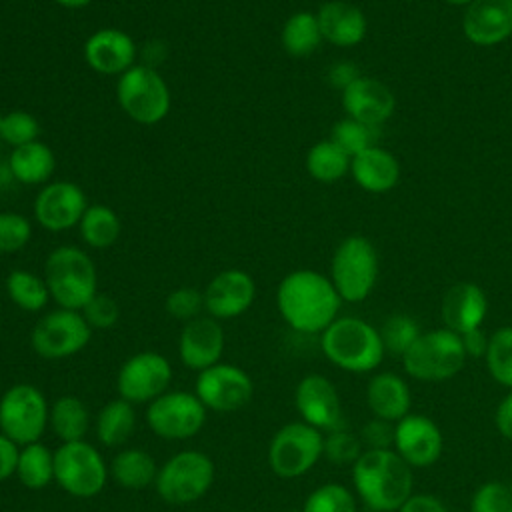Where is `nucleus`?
<instances>
[{"instance_id":"nucleus-1","label":"nucleus","mask_w":512,"mask_h":512,"mask_svg":"<svg viewBox=\"0 0 512 512\" xmlns=\"http://www.w3.org/2000/svg\"><path fill=\"white\" fill-rule=\"evenodd\" d=\"M340 304L342 298L332 280L316 270H294L276 290L282 320L302 334H322L338 318Z\"/></svg>"},{"instance_id":"nucleus-2","label":"nucleus","mask_w":512,"mask_h":512,"mask_svg":"<svg viewBox=\"0 0 512 512\" xmlns=\"http://www.w3.org/2000/svg\"><path fill=\"white\" fill-rule=\"evenodd\" d=\"M412 472L394 450H364L352 464L354 492L368 510L398 512L414 494Z\"/></svg>"},{"instance_id":"nucleus-3","label":"nucleus","mask_w":512,"mask_h":512,"mask_svg":"<svg viewBox=\"0 0 512 512\" xmlns=\"http://www.w3.org/2000/svg\"><path fill=\"white\" fill-rule=\"evenodd\" d=\"M320 348L334 366L352 374L376 370L386 354L378 328L354 316L336 318L320 334Z\"/></svg>"},{"instance_id":"nucleus-4","label":"nucleus","mask_w":512,"mask_h":512,"mask_svg":"<svg viewBox=\"0 0 512 512\" xmlns=\"http://www.w3.org/2000/svg\"><path fill=\"white\" fill-rule=\"evenodd\" d=\"M44 280L58 308L82 310L98 292V274L88 252L76 246H58L44 264Z\"/></svg>"},{"instance_id":"nucleus-5","label":"nucleus","mask_w":512,"mask_h":512,"mask_svg":"<svg viewBox=\"0 0 512 512\" xmlns=\"http://www.w3.org/2000/svg\"><path fill=\"white\" fill-rule=\"evenodd\" d=\"M400 360L410 378L420 382H444L464 368L468 356L456 332L436 328L422 332Z\"/></svg>"},{"instance_id":"nucleus-6","label":"nucleus","mask_w":512,"mask_h":512,"mask_svg":"<svg viewBox=\"0 0 512 512\" xmlns=\"http://www.w3.org/2000/svg\"><path fill=\"white\" fill-rule=\"evenodd\" d=\"M330 280L342 302H362L378 280V254L364 236L344 238L332 254Z\"/></svg>"},{"instance_id":"nucleus-7","label":"nucleus","mask_w":512,"mask_h":512,"mask_svg":"<svg viewBox=\"0 0 512 512\" xmlns=\"http://www.w3.org/2000/svg\"><path fill=\"white\" fill-rule=\"evenodd\" d=\"M116 98L120 108L142 126L158 124L170 112V88L162 74L146 64H134L118 76Z\"/></svg>"},{"instance_id":"nucleus-8","label":"nucleus","mask_w":512,"mask_h":512,"mask_svg":"<svg viewBox=\"0 0 512 512\" xmlns=\"http://www.w3.org/2000/svg\"><path fill=\"white\" fill-rule=\"evenodd\" d=\"M214 472L210 456L198 450H182L158 468L154 488L164 502L190 504L210 490Z\"/></svg>"},{"instance_id":"nucleus-9","label":"nucleus","mask_w":512,"mask_h":512,"mask_svg":"<svg viewBox=\"0 0 512 512\" xmlns=\"http://www.w3.org/2000/svg\"><path fill=\"white\" fill-rule=\"evenodd\" d=\"M54 480L74 498H92L108 480V466L86 440L62 442L54 452Z\"/></svg>"},{"instance_id":"nucleus-10","label":"nucleus","mask_w":512,"mask_h":512,"mask_svg":"<svg viewBox=\"0 0 512 512\" xmlns=\"http://www.w3.org/2000/svg\"><path fill=\"white\" fill-rule=\"evenodd\" d=\"M324 456V432L306 424H284L270 440L268 464L280 478H298Z\"/></svg>"},{"instance_id":"nucleus-11","label":"nucleus","mask_w":512,"mask_h":512,"mask_svg":"<svg viewBox=\"0 0 512 512\" xmlns=\"http://www.w3.org/2000/svg\"><path fill=\"white\" fill-rule=\"evenodd\" d=\"M48 416L50 406L34 384H14L0 398V432L18 446L38 442Z\"/></svg>"},{"instance_id":"nucleus-12","label":"nucleus","mask_w":512,"mask_h":512,"mask_svg":"<svg viewBox=\"0 0 512 512\" xmlns=\"http://www.w3.org/2000/svg\"><path fill=\"white\" fill-rule=\"evenodd\" d=\"M92 336V328L80 310L56 308L46 312L32 328L30 346L46 360H60L78 354Z\"/></svg>"},{"instance_id":"nucleus-13","label":"nucleus","mask_w":512,"mask_h":512,"mask_svg":"<svg viewBox=\"0 0 512 512\" xmlns=\"http://www.w3.org/2000/svg\"><path fill=\"white\" fill-rule=\"evenodd\" d=\"M146 422L164 440H186L202 430L206 408L194 392H164L148 404Z\"/></svg>"},{"instance_id":"nucleus-14","label":"nucleus","mask_w":512,"mask_h":512,"mask_svg":"<svg viewBox=\"0 0 512 512\" xmlns=\"http://www.w3.org/2000/svg\"><path fill=\"white\" fill-rule=\"evenodd\" d=\"M172 380L170 362L158 352H138L130 356L116 378V388L120 398L132 404L152 402L160 394L168 392Z\"/></svg>"},{"instance_id":"nucleus-15","label":"nucleus","mask_w":512,"mask_h":512,"mask_svg":"<svg viewBox=\"0 0 512 512\" xmlns=\"http://www.w3.org/2000/svg\"><path fill=\"white\" fill-rule=\"evenodd\" d=\"M254 384L250 376L234 364L218 362L198 372L194 394L206 410L232 412L242 408L252 398Z\"/></svg>"},{"instance_id":"nucleus-16","label":"nucleus","mask_w":512,"mask_h":512,"mask_svg":"<svg viewBox=\"0 0 512 512\" xmlns=\"http://www.w3.org/2000/svg\"><path fill=\"white\" fill-rule=\"evenodd\" d=\"M442 448V430L426 414L410 412L394 424V452L412 470H422L436 464L442 456Z\"/></svg>"},{"instance_id":"nucleus-17","label":"nucleus","mask_w":512,"mask_h":512,"mask_svg":"<svg viewBox=\"0 0 512 512\" xmlns=\"http://www.w3.org/2000/svg\"><path fill=\"white\" fill-rule=\"evenodd\" d=\"M86 208L88 200L84 190L68 180L44 184L32 206L36 222L50 232H62L78 226Z\"/></svg>"},{"instance_id":"nucleus-18","label":"nucleus","mask_w":512,"mask_h":512,"mask_svg":"<svg viewBox=\"0 0 512 512\" xmlns=\"http://www.w3.org/2000/svg\"><path fill=\"white\" fill-rule=\"evenodd\" d=\"M294 406L302 422L330 432L342 426V402L336 386L322 374L304 376L294 390Z\"/></svg>"},{"instance_id":"nucleus-19","label":"nucleus","mask_w":512,"mask_h":512,"mask_svg":"<svg viewBox=\"0 0 512 512\" xmlns=\"http://www.w3.org/2000/svg\"><path fill=\"white\" fill-rule=\"evenodd\" d=\"M254 296L256 284L248 272L222 270L204 288V310L216 320L236 318L252 306Z\"/></svg>"},{"instance_id":"nucleus-20","label":"nucleus","mask_w":512,"mask_h":512,"mask_svg":"<svg viewBox=\"0 0 512 512\" xmlns=\"http://www.w3.org/2000/svg\"><path fill=\"white\" fill-rule=\"evenodd\" d=\"M224 330L212 316H198L184 324L178 338V356L190 370L202 372L220 362Z\"/></svg>"},{"instance_id":"nucleus-21","label":"nucleus","mask_w":512,"mask_h":512,"mask_svg":"<svg viewBox=\"0 0 512 512\" xmlns=\"http://www.w3.org/2000/svg\"><path fill=\"white\" fill-rule=\"evenodd\" d=\"M462 32L476 46H496L512 36V0H474L462 16Z\"/></svg>"},{"instance_id":"nucleus-22","label":"nucleus","mask_w":512,"mask_h":512,"mask_svg":"<svg viewBox=\"0 0 512 512\" xmlns=\"http://www.w3.org/2000/svg\"><path fill=\"white\" fill-rule=\"evenodd\" d=\"M84 60L98 74L120 76L136 64V44L124 30L102 28L84 42Z\"/></svg>"},{"instance_id":"nucleus-23","label":"nucleus","mask_w":512,"mask_h":512,"mask_svg":"<svg viewBox=\"0 0 512 512\" xmlns=\"http://www.w3.org/2000/svg\"><path fill=\"white\" fill-rule=\"evenodd\" d=\"M342 106L348 118L378 128L394 114L396 100L384 82L360 76L342 90Z\"/></svg>"},{"instance_id":"nucleus-24","label":"nucleus","mask_w":512,"mask_h":512,"mask_svg":"<svg viewBox=\"0 0 512 512\" xmlns=\"http://www.w3.org/2000/svg\"><path fill=\"white\" fill-rule=\"evenodd\" d=\"M488 312V300L484 290L474 282L452 284L440 302V316L444 328L456 332L458 336L480 328Z\"/></svg>"},{"instance_id":"nucleus-25","label":"nucleus","mask_w":512,"mask_h":512,"mask_svg":"<svg viewBox=\"0 0 512 512\" xmlns=\"http://www.w3.org/2000/svg\"><path fill=\"white\" fill-rule=\"evenodd\" d=\"M322 40L338 46L350 48L364 40L368 32V22L364 12L346 0H328L316 12Z\"/></svg>"},{"instance_id":"nucleus-26","label":"nucleus","mask_w":512,"mask_h":512,"mask_svg":"<svg viewBox=\"0 0 512 512\" xmlns=\"http://www.w3.org/2000/svg\"><path fill=\"white\" fill-rule=\"evenodd\" d=\"M366 404L374 418L396 424L406 414H410V388L398 374L378 372L366 386Z\"/></svg>"},{"instance_id":"nucleus-27","label":"nucleus","mask_w":512,"mask_h":512,"mask_svg":"<svg viewBox=\"0 0 512 512\" xmlns=\"http://www.w3.org/2000/svg\"><path fill=\"white\" fill-rule=\"evenodd\" d=\"M350 172L356 184L366 192H388L400 180V164L394 154L380 146H372L350 162Z\"/></svg>"},{"instance_id":"nucleus-28","label":"nucleus","mask_w":512,"mask_h":512,"mask_svg":"<svg viewBox=\"0 0 512 512\" xmlns=\"http://www.w3.org/2000/svg\"><path fill=\"white\" fill-rule=\"evenodd\" d=\"M8 170L12 178L26 186L48 184L56 170V156L52 148L40 140L12 148L8 158Z\"/></svg>"},{"instance_id":"nucleus-29","label":"nucleus","mask_w":512,"mask_h":512,"mask_svg":"<svg viewBox=\"0 0 512 512\" xmlns=\"http://www.w3.org/2000/svg\"><path fill=\"white\" fill-rule=\"evenodd\" d=\"M110 476L116 480L118 486L128 490H142L150 484H154L158 466L152 454H148L142 448H126L120 450L108 468Z\"/></svg>"},{"instance_id":"nucleus-30","label":"nucleus","mask_w":512,"mask_h":512,"mask_svg":"<svg viewBox=\"0 0 512 512\" xmlns=\"http://www.w3.org/2000/svg\"><path fill=\"white\" fill-rule=\"evenodd\" d=\"M48 426L60 438V442H78L84 440L90 426V412L86 404L72 394L60 396L50 406Z\"/></svg>"},{"instance_id":"nucleus-31","label":"nucleus","mask_w":512,"mask_h":512,"mask_svg":"<svg viewBox=\"0 0 512 512\" xmlns=\"http://www.w3.org/2000/svg\"><path fill=\"white\" fill-rule=\"evenodd\" d=\"M136 426V414L134 404L118 398L108 402L104 408H100L96 416V438L102 446L114 448L124 444Z\"/></svg>"},{"instance_id":"nucleus-32","label":"nucleus","mask_w":512,"mask_h":512,"mask_svg":"<svg viewBox=\"0 0 512 512\" xmlns=\"http://www.w3.org/2000/svg\"><path fill=\"white\" fill-rule=\"evenodd\" d=\"M80 238L88 248L104 250L110 248L122 232L118 214L104 204H90L78 222Z\"/></svg>"},{"instance_id":"nucleus-33","label":"nucleus","mask_w":512,"mask_h":512,"mask_svg":"<svg viewBox=\"0 0 512 512\" xmlns=\"http://www.w3.org/2000/svg\"><path fill=\"white\" fill-rule=\"evenodd\" d=\"M280 42L286 54L294 58H306L314 54L322 42L318 18L312 12H294L282 26Z\"/></svg>"},{"instance_id":"nucleus-34","label":"nucleus","mask_w":512,"mask_h":512,"mask_svg":"<svg viewBox=\"0 0 512 512\" xmlns=\"http://www.w3.org/2000/svg\"><path fill=\"white\" fill-rule=\"evenodd\" d=\"M14 474L30 490L46 488L54 482V452L40 440L20 446Z\"/></svg>"},{"instance_id":"nucleus-35","label":"nucleus","mask_w":512,"mask_h":512,"mask_svg":"<svg viewBox=\"0 0 512 512\" xmlns=\"http://www.w3.org/2000/svg\"><path fill=\"white\" fill-rule=\"evenodd\" d=\"M352 158L332 140L316 142L306 154V170L318 182H336L350 170Z\"/></svg>"},{"instance_id":"nucleus-36","label":"nucleus","mask_w":512,"mask_h":512,"mask_svg":"<svg viewBox=\"0 0 512 512\" xmlns=\"http://www.w3.org/2000/svg\"><path fill=\"white\" fill-rule=\"evenodd\" d=\"M6 292L8 298L24 312H40L50 300L44 276L30 270H12L6 278Z\"/></svg>"},{"instance_id":"nucleus-37","label":"nucleus","mask_w":512,"mask_h":512,"mask_svg":"<svg viewBox=\"0 0 512 512\" xmlns=\"http://www.w3.org/2000/svg\"><path fill=\"white\" fill-rule=\"evenodd\" d=\"M382 344H384V352L396 358H402L408 348L416 342V338L422 334L418 322L402 312L390 314L382 326L378 328Z\"/></svg>"},{"instance_id":"nucleus-38","label":"nucleus","mask_w":512,"mask_h":512,"mask_svg":"<svg viewBox=\"0 0 512 512\" xmlns=\"http://www.w3.org/2000/svg\"><path fill=\"white\" fill-rule=\"evenodd\" d=\"M484 360L492 380L512 390V326H502L490 334Z\"/></svg>"},{"instance_id":"nucleus-39","label":"nucleus","mask_w":512,"mask_h":512,"mask_svg":"<svg viewBox=\"0 0 512 512\" xmlns=\"http://www.w3.org/2000/svg\"><path fill=\"white\" fill-rule=\"evenodd\" d=\"M330 140L338 144L350 158H354L360 152L376 146V128L346 116L332 126Z\"/></svg>"},{"instance_id":"nucleus-40","label":"nucleus","mask_w":512,"mask_h":512,"mask_svg":"<svg viewBox=\"0 0 512 512\" xmlns=\"http://www.w3.org/2000/svg\"><path fill=\"white\" fill-rule=\"evenodd\" d=\"M302 512H358L354 494L336 482L314 488L304 500Z\"/></svg>"},{"instance_id":"nucleus-41","label":"nucleus","mask_w":512,"mask_h":512,"mask_svg":"<svg viewBox=\"0 0 512 512\" xmlns=\"http://www.w3.org/2000/svg\"><path fill=\"white\" fill-rule=\"evenodd\" d=\"M38 134H40V122L34 114L24 110H12L4 114L2 126H0V138L12 148L38 140Z\"/></svg>"},{"instance_id":"nucleus-42","label":"nucleus","mask_w":512,"mask_h":512,"mask_svg":"<svg viewBox=\"0 0 512 512\" xmlns=\"http://www.w3.org/2000/svg\"><path fill=\"white\" fill-rule=\"evenodd\" d=\"M362 452L364 446L360 442V436L344 430L342 426L326 432L324 436V456L336 466H352Z\"/></svg>"},{"instance_id":"nucleus-43","label":"nucleus","mask_w":512,"mask_h":512,"mask_svg":"<svg viewBox=\"0 0 512 512\" xmlns=\"http://www.w3.org/2000/svg\"><path fill=\"white\" fill-rule=\"evenodd\" d=\"M32 238V224L20 212H0V254L20 252Z\"/></svg>"},{"instance_id":"nucleus-44","label":"nucleus","mask_w":512,"mask_h":512,"mask_svg":"<svg viewBox=\"0 0 512 512\" xmlns=\"http://www.w3.org/2000/svg\"><path fill=\"white\" fill-rule=\"evenodd\" d=\"M470 512H512L510 486L498 480L480 484L472 494Z\"/></svg>"},{"instance_id":"nucleus-45","label":"nucleus","mask_w":512,"mask_h":512,"mask_svg":"<svg viewBox=\"0 0 512 512\" xmlns=\"http://www.w3.org/2000/svg\"><path fill=\"white\" fill-rule=\"evenodd\" d=\"M202 308H204V292L192 286L176 288L166 298V312L176 320L190 322L200 316Z\"/></svg>"},{"instance_id":"nucleus-46","label":"nucleus","mask_w":512,"mask_h":512,"mask_svg":"<svg viewBox=\"0 0 512 512\" xmlns=\"http://www.w3.org/2000/svg\"><path fill=\"white\" fill-rule=\"evenodd\" d=\"M84 320L88 322V326L94 330H106L112 328L118 318H120V306L118 302L108 296V294H100L96 292V296L80 310Z\"/></svg>"},{"instance_id":"nucleus-47","label":"nucleus","mask_w":512,"mask_h":512,"mask_svg":"<svg viewBox=\"0 0 512 512\" xmlns=\"http://www.w3.org/2000/svg\"><path fill=\"white\" fill-rule=\"evenodd\" d=\"M360 442L364 450H394V424L374 418L360 430Z\"/></svg>"},{"instance_id":"nucleus-48","label":"nucleus","mask_w":512,"mask_h":512,"mask_svg":"<svg viewBox=\"0 0 512 512\" xmlns=\"http://www.w3.org/2000/svg\"><path fill=\"white\" fill-rule=\"evenodd\" d=\"M398 512H448L444 502L434 496V494H424V492H414L400 508Z\"/></svg>"},{"instance_id":"nucleus-49","label":"nucleus","mask_w":512,"mask_h":512,"mask_svg":"<svg viewBox=\"0 0 512 512\" xmlns=\"http://www.w3.org/2000/svg\"><path fill=\"white\" fill-rule=\"evenodd\" d=\"M18 452H20V446L0 432V482L8 480L16 472Z\"/></svg>"},{"instance_id":"nucleus-50","label":"nucleus","mask_w":512,"mask_h":512,"mask_svg":"<svg viewBox=\"0 0 512 512\" xmlns=\"http://www.w3.org/2000/svg\"><path fill=\"white\" fill-rule=\"evenodd\" d=\"M460 340H462V346H464V352L468 358H484L486 356L490 336L482 328H474V330L460 334Z\"/></svg>"},{"instance_id":"nucleus-51","label":"nucleus","mask_w":512,"mask_h":512,"mask_svg":"<svg viewBox=\"0 0 512 512\" xmlns=\"http://www.w3.org/2000/svg\"><path fill=\"white\" fill-rule=\"evenodd\" d=\"M360 78V70L356 64L352 62H336L330 70H328V82L338 88V90H344L348 88L354 80Z\"/></svg>"},{"instance_id":"nucleus-52","label":"nucleus","mask_w":512,"mask_h":512,"mask_svg":"<svg viewBox=\"0 0 512 512\" xmlns=\"http://www.w3.org/2000/svg\"><path fill=\"white\" fill-rule=\"evenodd\" d=\"M494 424H496V430L500 432L502 438L512 440V390H508V394L496 406Z\"/></svg>"},{"instance_id":"nucleus-53","label":"nucleus","mask_w":512,"mask_h":512,"mask_svg":"<svg viewBox=\"0 0 512 512\" xmlns=\"http://www.w3.org/2000/svg\"><path fill=\"white\" fill-rule=\"evenodd\" d=\"M56 4H60L62 8H84L88 6L92 0H54Z\"/></svg>"},{"instance_id":"nucleus-54","label":"nucleus","mask_w":512,"mask_h":512,"mask_svg":"<svg viewBox=\"0 0 512 512\" xmlns=\"http://www.w3.org/2000/svg\"><path fill=\"white\" fill-rule=\"evenodd\" d=\"M446 2H450V4H456V6H468V4H472L474 0H446Z\"/></svg>"},{"instance_id":"nucleus-55","label":"nucleus","mask_w":512,"mask_h":512,"mask_svg":"<svg viewBox=\"0 0 512 512\" xmlns=\"http://www.w3.org/2000/svg\"><path fill=\"white\" fill-rule=\"evenodd\" d=\"M358 512H360V510H358ZM362 512H374V510H368V508H364V510H362Z\"/></svg>"},{"instance_id":"nucleus-56","label":"nucleus","mask_w":512,"mask_h":512,"mask_svg":"<svg viewBox=\"0 0 512 512\" xmlns=\"http://www.w3.org/2000/svg\"><path fill=\"white\" fill-rule=\"evenodd\" d=\"M2 118H4V114H2V112H0V126H2Z\"/></svg>"},{"instance_id":"nucleus-57","label":"nucleus","mask_w":512,"mask_h":512,"mask_svg":"<svg viewBox=\"0 0 512 512\" xmlns=\"http://www.w3.org/2000/svg\"><path fill=\"white\" fill-rule=\"evenodd\" d=\"M508 486H510V492H512V480H510V484H508Z\"/></svg>"}]
</instances>
